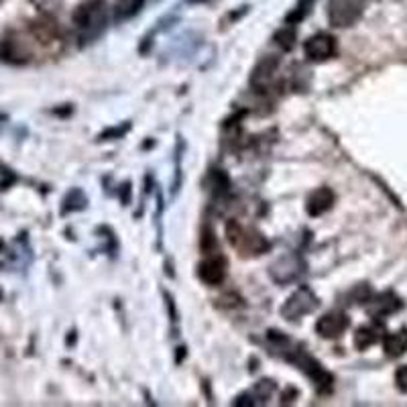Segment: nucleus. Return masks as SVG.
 Masks as SVG:
<instances>
[{
	"instance_id": "nucleus-20",
	"label": "nucleus",
	"mask_w": 407,
	"mask_h": 407,
	"mask_svg": "<svg viewBox=\"0 0 407 407\" xmlns=\"http://www.w3.org/2000/svg\"><path fill=\"white\" fill-rule=\"evenodd\" d=\"M33 2H35V4H39V6H51V4H55V2H58V0H33Z\"/></svg>"
},
{
	"instance_id": "nucleus-4",
	"label": "nucleus",
	"mask_w": 407,
	"mask_h": 407,
	"mask_svg": "<svg viewBox=\"0 0 407 407\" xmlns=\"http://www.w3.org/2000/svg\"><path fill=\"white\" fill-rule=\"evenodd\" d=\"M316 308V295L308 289V287H302L298 289L281 308V314L286 320H300L305 314H310L312 310Z\"/></svg>"
},
{
	"instance_id": "nucleus-5",
	"label": "nucleus",
	"mask_w": 407,
	"mask_h": 407,
	"mask_svg": "<svg viewBox=\"0 0 407 407\" xmlns=\"http://www.w3.org/2000/svg\"><path fill=\"white\" fill-rule=\"evenodd\" d=\"M293 362L302 369L308 377L316 383V387L320 389V391H330L332 375L324 371V367H322L320 362L314 361V359H312V357H308V354H303V352H298V354H295V359H293Z\"/></svg>"
},
{
	"instance_id": "nucleus-10",
	"label": "nucleus",
	"mask_w": 407,
	"mask_h": 407,
	"mask_svg": "<svg viewBox=\"0 0 407 407\" xmlns=\"http://www.w3.org/2000/svg\"><path fill=\"white\" fill-rule=\"evenodd\" d=\"M0 55L11 63H27L31 60V49L21 37H9L0 45Z\"/></svg>"
},
{
	"instance_id": "nucleus-18",
	"label": "nucleus",
	"mask_w": 407,
	"mask_h": 407,
	"mask_svg": "<svg viewBox=\"0 0 407 407\" xmlns=\"http://www.w3.org/2000/svg\"><path fill=\"white\" fill-rule=\"evenodd\" d=\"M395 383H397V389H399V391L407 393V364L406 367H401V369H397Z\"/></svg>"
},
{
	"instance_id": "nucleus-15",
	"label": "nucleus",
	"mask_w": 407,
	"mask_h": 407,
	"mask_svg": "<svg viewBox=\"0 0 407 407\" xmlns=\"http://www.w3.org/2000/svg\"><path fill=\"white\" fill-rule=\"evenodd\" d=\"M383 336V328L381 326H364V328H359L357 334H354V347L359 350H364V348L373 347L377 344L379 338Z\"/></svg>"
},
{
	"instance_id": "nucleus-1",
	"label": "nucleus",
	"mask_w": 407,
	"mask_h": 407,
	"mask_svg": "<svg viewBox=\"0 0 407 407\" xmlns=\"http://www.w3.org/2000/svg\"><path fill=\"white\" fill-rule=\"evenodd\" d=\"M108 6L104 0H88L80 4L74 13V25H76L82 37H96L100 31L104 29Z\"/></svg>"
},
{
	"instance_id": "nucleus-2",
	"label": "nucleus",
	"mask_w": 407,
	"mask_h": 407,
	"mask_svg": "<svg viewBox=\"0 0 407 407\" xmlns=\"http://www.w3.org/2000/svg\"><path fill=\"white\" fill-rule=\"evenodd\" d=\"M227 234L228 242L241 253V256H256L269 249V242L265 241V237L259 230L242 227L239 222H230L227 227Z\"/></svg>"
},
{
	"instance_id": "nucleus-17",
	"label": "nucleus",
	"mask_w": 407,
	"mask_h": 407,
	"mask_svg": "<svg viewBox=\"0 0 407 407\" xmlns=\"http://www.w3.org/2000/svg\"><path fill=\"white\" fill-rule=\"evenodd\" d=\"M277 43L283 47V49H291L293 47V41H295V31L291 29V27H286V29L279 31V35H277Z\"/></svg>"
},
{
	"instance_id": "nucleus-14",
	"label": "nucleus",
	"mask_w": 407,
	"mask_h": 407,
	"mask_svg": "<svg viewBox=\"0 0 407 407\" xmlns=\"http://www.w3.org/2000/svg\"><path fill=\"white\" fill-rule=\"evenodd\" d=\"M399 308H401V302H399L393 293H383V295H379L377 300L371 303L369 312L375 318H383L387 316V314H393V312L399 310Z\"/></svg>"
},
{
	"instance_id": "nucleus-19",
	"label": "nucleus",
	"mask_w": 407,
	"mask_h": 407,
	"mask_svg": "<svg viewBox=\"0 0 407 407\" xmlns=\"http://www.w3.org/2000/svg\"><path fill=\"white\" fill-rule=\"evenodd\" d=\"M314 2H316V0H300V4H298V9H295V15L291 16V18H298V21L303 18V15L310 11V6H312Z\"/></svg>"
},
{
	"instance_id": "nucleus-21",
	"label": "nucleus",
	"mask_w": 407,
	"mask_h": 407,
	"mask_svg": "<svg viewBox=\"0 0 407 407\" xmlns=\"http://www.w3.org/2000/svg\"><path fill=\"white\" fill-rule=\"evenodd\" d=\"M0 298H2V293H0Z\"/></svg>"
},
{
	"instance_id": "nucleus-11",
	"label": "nucleus",
	"mask_w": 407,
	"mask_h": 407,
	"mask_svg": "<svg viewBox=\"0 0 407 407\" xmlns=\"http://www.w3.org/2000/svg\"><path fill=\"white\" fill-rule=\"evenodd\" d=\"M332 204H334V194H332L330 188H318L308 197L305 208H308L310 216H322L330 210Z\"/></svg>"
},
{
	"instance_id": "nucleus-13",
	"label": "nucleus",
	"mask_w": 407,
	"mask_h": 407,
	"mask_svg": "<svg viewBox=\"0 0 407 407\" xmlns=\"http://www.w3.org/2000/svg\"><path fill=\"white\" fill-rule=\"evenodd\" d=\"M383 350L387 357L391 359H397L401 354L407 352V328H401V330L391 332L387 336H383Z\"/></svg>"
},
{
	"instance_id": "nucleus-16",
	"label": "nucleus",
	"mask_w": 407,
	"mask_h": 407,
	"mask_svg": "<svg viewBox=\"0 0 407 407\" xmlns=\"http://www.w3.org/2000/svg\"><path fill=\"white\" fill-rule=\"evenodd\" d=\"M143 0H119L116 2V15L119 16H129L136 13L141 9Z\"/></svg>"
},
{
	"instance_id": "nucleus-7",
	"label": "nucleus",
	"mask_w": 407,
	"mask_h": 407,
	"mask_svg": "<svg viewBox=\"0 0 407 407\" xmlns=\"http://www.w3.org/2000/svg\"><path fill=\"white\" fill-rule=\"evenodd\" d=\"M303 51L310 60L314 61L330 60L336 53V39L332 35H326V33H318L303 43Z\"/></svg>"
},
{
	"instance_id": "nucleus-3",
	"label": "nucleus",
	"mask_w": 407,
	"mask_h": 407,
	"mask_svg": "<svg viewBox=\"0 0 407 407\" xmlns=\"http://www.w3.org/2000/svg\"><path fill=\"white\" fill-rule=\"evenodd\" d=\"M362 16L361 4L357 0H330L328 21L334 27H352Z\"/></svg>"
},
{
	"instance_id": "nucleus-8",
	"label": "nucleus",
	"mask_w": 407,
	"mask_h": 407,
	"mask_svg": "<svg viewBox=\"0 0 407 407\" xmlns=\"http://www.w3.org/2000/svg\"><path fill=\"white\" fill-rule=\"evenodd\" d=\"M197 275L206 286H220L227 277V261L224 256L212 255L204 259L197 267Z\"/></svg>"
},
{
	"instance_id": "nucleus-6",
	"label": "nucleus",
	"mask_w": 407,
	"mask_h": 407,
	"mask_svg": "<svg viewBox=\"0 0 407 407\" xmlns=\"http://www.w3.org/2000/svg\"><path fill=\"white\" fill-rule=\"evenodd\" d=\"M348 326H350V320L347 314L340 310H334L318 320L316 332L322 338H340L347 332Z\"/></svg>"
},
{
	"instance_id": "nucleus-12",
	"label": "nucleus",
	"mask_w": 407,
	"mask_h": 407,
	"mask_svg": "<svg viewBox=\"0 0 407 407\" xmlns=\"http://www.w3.org/2000/svg\"><path fill=\"white\" fill-rule=\"evenodd\" d=\"M275 74H277V60H273V58L263 60L256 65V70L253 72V77H251L253 88L259 92H265V88H269Z\"/></svg>"
},
{
	"instance_id": "nucleus-9",
	"label": "nucleus",
	"mask_w": 407,
	"mask_h": 407,
	"mask_svg": "<svg viewBox=\"0 0 407 407\" xmlns=\"http://www.w3.org/2000/svg\"><path fill=\"white\" fill-rule=\"evenodd\" d=\"M31 35L41 43V45H55V43H60L61 41V35H60V27H58V23L55 21H51V18H37L33 25H31Z\"/></svg>"
}]
</instances>
